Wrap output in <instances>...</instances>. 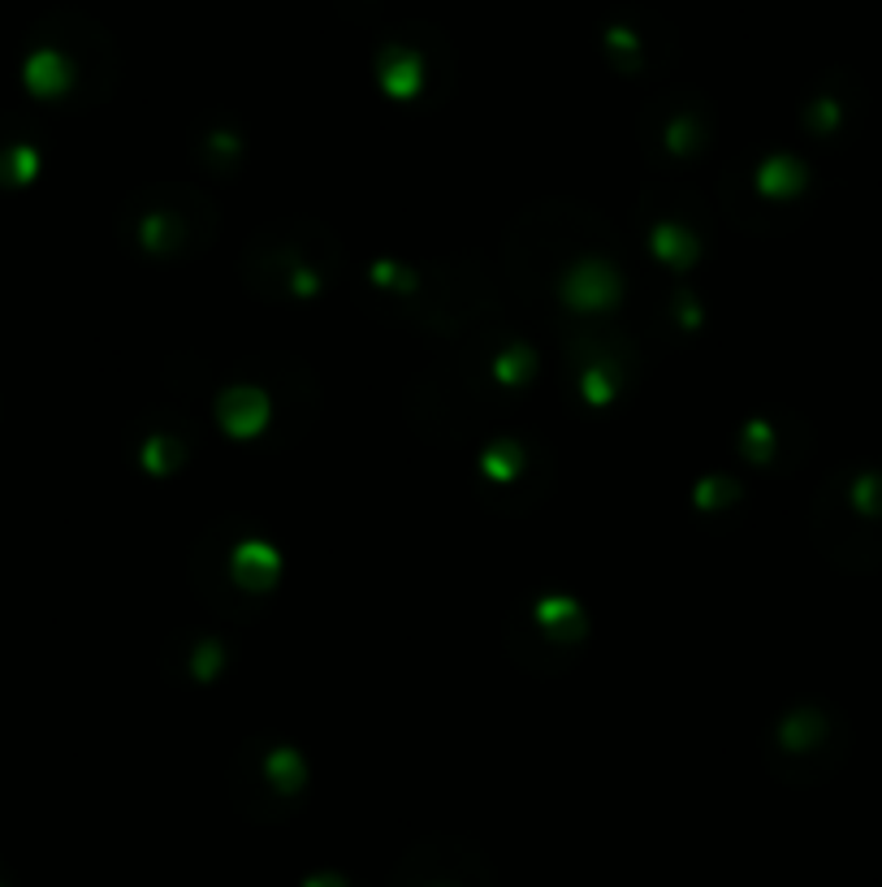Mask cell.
<instances>
[{"label": "cell", "instance_id": "obj_1", "mask_svg": "<svg viewBox=\"0 0 882 887\" xmlns=\"http://www.w3.org/2000/svg\"><path fill=\"white\" fill-rule=\"evenodd\" d=\"M411 79H415V61H411L407 52H394V57H385V82H390L394 91L411 87Z\"/></svg>", "mask_w": 882, "mask_h": 887}]
</instances>
